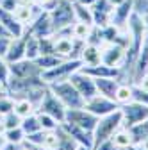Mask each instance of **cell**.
<instances>
[{"label":"cell","instance_id":"1","mask_svg":"<svg viewBox=\"0 0 148 150\" xmlns=\"http://www.w3.org/2000/svg\"><path fill=\"white\" fill-rule=\"evenodd\" d=\"M50 22L54 27V34L68 32L70 27L75 23V11H73V0H55L54 6L48 9Z\"/></svg>","mask_w":148,"mask_h":150},{"label":"cell","instance_id":"2","mask_svg":"<svg viewBox=\"0 0 148 150\" xmlns=\"http://www.w3.org/2000/svg\"><path fill=\"white\" fill-rule=\"evenodd\" d=\"M123 125V116H121V111L116 109L113 112H109L105 116H100L97 125H95V130H93V141L97 145H100L102 141H107L113 138V134Z\"/></svg>","mask_w":148,"mask_h":150},{"label":"cell","instance_id":"3","mask_svg":"<svg viewBox=\"0 0 148 150\" xmlns=\"http://www.w3.org/2000/svg\"><path fill=\"white\" fill-rule=\"evenodd\" d=\"M48 89L57 97L66 109H73V107H82L84 105V98L80 97V93L75 89L70 81H63V82H54V84H48Z\"/></svg>","mask_w":148,"mask_h":150},{"label":"cell","instance_id":"4","mask_svg":"<svg viewBox=\"0 0 148 150\" xmlns=\"http://www.w3.org/2000/svg\"><path fill=\"white\" fill-rule=\"evenodd\" d=\"M82 68L80 59H63L57 66H54L50 70H45L41 73V79L47 84H54V82H63L68 81L71 77V73H75L77 70Z\"/></svg>","mask_w":148,"mask_h":150},{"label":"cell","instance_id":"5","mask_svg":"<svg viewBox=\"0 0 148 150\" xmlns=\"http://www.w3.org/2000/svg\"><path fill=\"white\" fill-rule=\"evenodd\" d=\"M38 86H48L41 77H9V81L6 82V91L7 95H11L13 98H23L27 97V93Z\"/></svg>","mask_w":148,"mask_h":150},{"label":"cell","instance_id":"6","mask_svg":"<svg viewBox=\"0 0 148 150\" xmlns=\"http://www.w3.org/2000/svg\"><path fill=\"white\" fill-rule=\"evenodd\" d=\"M120 111H121V116H123L121 127H125V129H130V127L141 123L143 120H148V105H144L137 100H132L128 104L120 105Z\"/></svg>","mask_w":148,"mask_h":150},{"label":"cell","instance_id":"7","mask_svg":"<svg viewBox=\"0 0 148 150\" xmlns=\"http://www.w3.org/2000/svg\"><path fill=\"white\" fill-rule=\"evenodd\" d=\"M64 122L66 123H71V125H77V127H82L89 132L95 130V125L98 122V116H95L91 111H87L84 105L82 107H73V109H66V116H64Z\"/></svg>","mask_w":148,"mask_h":150},{"label":"cell","instance_id":"8","mask_svg":"<svg viewBox=\"0 0 148 150\" xmlns=\"http://www.w3.org/2000/svg\"><path fill=\"white\" fill-rule=\"evenodd\" d=\"M38 112H45V115L55 118L59 123H63L64 116H66V107L63 105V102L55 97L50 89H47L45 97H43V100H41V104L38 107Z\"/></svg>","mask_w":148,"mask_h":150},{"label":"cell","instance_id":"9","mask_svg":"<svg viewBox=\"0 0 148 150\" xmlns=\"http://www.w3.org/2000/svg\"><path fill=\"white\" fill-rule=\"evenodd\" d=\"M73 86H75V89L80 93V97L84 100H89L91 97L97 95V84H95V79L91 77V75L84 73L82 70H77L75 73H71V77L68 79Z\"/></svg>","mask_w":148,"mask_h":150},{"label":"cell","instance_id":"10","mask_svg":"<svg viewBox=\"0 0 148 150\" xmlns=\"http://www.w3.org/2000/svg\"><path fill=\"white\" fill-rule=\"evenodd\" d=\"M84 107L87 109V111H91L95 116H105V115H109V112H113V111H116V109H120V105L113 100V98H107V97H104V95H100V93H97L95 97H91L89 100H86L84 102Z\"/></svg>","mask_w":148,"mask_h":150},{"label":"cell","instance_id":"11","mask_svg":"<svg viewBox=\"0 0 148 150\" xmlns=\"http://www.w3.org/2000/svg\"><path fill=\"white\" fill-rule=\"evenodd\" d=\"M9 70L11 77H41L43 73L36 59H27V57L16 63H9Z\"/></svg>","mask_w":148,"mask_h":150},{"label":"cell","instance_id":"12","mask_svg":"<svg viewBox=\"0 0 148 150\" xmlns=\"http://www.w3.org/2000/svg\"><path fill=\"white\" fill-rule=\"evenodd\" d=\"M29 32H32L38 38H47V36H54V27L50 22V14L48 11H39L36 14V18L25 27Z\"/></svg>","mask_w":148,"mask_h":150},{"label":"cell","instance_id":"13","mask_svg":"<svg viewBox=\"0 0 148 150\" xmlns=\"http://www.w3.org/2000/svg\"><path fill=\"white\" fill-rule=\"evenodd\" d=\"M114 6L109 2V0H97V2L91 6V13H93V25L95 27H107L111 25V14H113Z\"/></svg>","mask_w":148,"mask_h":150},{"label":"cell","instance_id":"14","mask_svg":"<svg viewBox=\"0 0 148 150\" xmlns=\"http://www.w3.org/2000/svg\"><path fill=\"white\" fill-rule=\"evenodd\" d=\"M132 13H134V9H132V0H125V2H121L120 6H116L113 9V14H111V25H114L118 30L125 32Z\"/></svg>","mask_w":148,"mask_h":150},{"label":"cell","instance_id":"15","mask_svg":"<svg viewBox=\"0 0 148 150\" xmlns=\"http://www.w3.org/2000/svg\"><path fill=\"white\" fill-rule=\"evenodd\" d=\"M100 54H102V63L107 66H118L123 63L125 57V47L121 43H105L104 47H100Z\"/></svg>","mask_w":148,"mask_h":150},{"label":"cell","instance_id":"16","mask_svg":"<svg viewBox=\"0 0 148 150\" xmlns=\"http://www.w3.org/2000/svg\"><path fill=\"white\" fill-rule=\"evenodd\" d=\"M61 129L64 130L68 136H71L79 145L87 146V148H93V145H95V141H93V132H89V130H86V129H82V127L66 123V122L61 123Z\"/></svg>","mask_w":148,"mask_h":150},{"label":"cell","instance_id":"17","mask_svg":"<svg viewBox=\"0 0 148 150\" xmlns=\"http://www.w3.org/2000/svg\"><path fill=\"white\" fill-rule=\"evenodd\" d=\"M84 73L91 75L93 79H102V77H114L120 81V68L118 66H107L104 63L93 64V66H82L80 68Z\"/></svg>","mask_w":148,"mask_h":150},{"label":"cell","instance_id":"18","mask_svg":"<svg viewBox=\"0 0 148 150\" xmlns=\"http://www.w3.org/2000/svg\"><path fill=\"white\" fill-rule=\"evenodd\" d=\"M25 59V32L20 38H13L9 48L6 52V61L7 63H16V61H22Z\"/></svg>","mask_w":148,"mask_h":150},{"label":"cell","instance_id":"19","mask_svg":"<svg viewBox=\"0 0 148 150\" xmlns=\"http://www.w3.org/2000/svg\"><path fill=\"white\" fill-rule=\"evenodd\" d=\"M0 23H2V25L9 30V34H11L13 38H20V36H23V32H25V25H22L20 22H18L13 13L4 11L2 7H0Z\"/></svg>","mask_w":148,"mask_h":150},{"label":"cell","instance_id":"20","mask_svg":"<svg viewBox=\"0 0 148 150\" xmlns=\"http://www.w3.org/2000/svg\"><path fill=\"white\" fill-rule=\"evenodd\" d=\"M95 84H97V93H100V95L114 100L116 89L120 86L118 79H114V77H102V79H95Z\"/></svg>","mask_w":148,"mask_h":150},{"label":"cell","instance_id":"21","mask_svg":"<svg viewBox=\"0 0 148 150\" xmlns=\"http://www.w3.org/2000/svg\"><path fill=\"white\" fill-rule=\"evenodd\" d=\"M80 63L82 66H93V64H98L102 63V54H100V47H95V45H89L86 43L82 54H80Z\"/></svg>","mask_w":148,"mask_h":150},{"label":"cell","instance_id":"22","mask_svg":"<svg viewBox=\"0 0 148 150\" xmlns=\"http://www.w3.org/2000/svg\"><path fill=\"white\" fill-rule=\"evenodd\" d=\"M39 54H41L39 52V38L25 29V57L27 59H38Z\"/></svg>","mask_w":148,"mask_h":150},{"label":"cell","instance_id":"23","mask_svg":"<svg viewBox=\"0 0 148 150\" xmlns=\"http://www.w3.org/2000/svg\"><path fill=\"white\" fill-rule=\"evenodd\" d=\"M111 141H113L118 148H128V146H132L134 141H132V134H130V130L125 129V127H120L116 132L113 134V138H111Z\"/></svg>","mask_w":148,"mask_h":150},{"label":"cell","instance_id":"24","mask_svg":"<svg viewBox=\"0 0 148 150\" xmlns=\"http://www.w3.org/2000/svg\"><path fill=\"white\" fill-rule=\"evenodd\" d=\"M73 11H75V22L93 25V13H91V7L77 2V0H73Z\"/></svg>","mask_w":148,"mask_h":150},{"label":"cell","instance_id":"25","mask_svg":"<svg viewBox=\"0 0 148 150\" xmlns=\"http://www.w3.org/2000/svg\"><path fill=\"white\" fill-rule=\"evenodd\" d=\"M132 100H134V97H132V84L130 82H120V86L116 89L114 102L118 105H123V104H128Z\"/></svg>","mask_w":148,"mask_h":150},{"label":"cell","instance_id":"26","mask_svg":"<svg viewBox=\"0 0 148 150\" xmlns=\"http://www.w3.org/2000/svg\"><path fill=\"white\" fill-rule=\"evenodd\" d=\"M20 127L23 129L25 136L27 134H32V132H38V130H43L41 129V123H39V118H38V112H32V115L22 118V125Z\"/></svg>","mask_w":148,"mask_h":150},{"label":"cell","instance_id":"27","mask_svg":"<svg viewBox=\"0 0 148 150\" xmlns=\"http://www.w3.org/2000/svg\"><path fill=\"white\" fill-rule=\"evenodd\" d=\"M13 111H14L20 118H25V116L32 115V112H36V107H34L32 102L27 100V98H14V109H13Z\"/></svg>","mask_w":148,"mask_h":150},{"label":"cell","instance_id":"28","mask_svg":"<svg viewBox=\"0 0 148 150\" xmlns=\"http://www.w3.org/2000/svg\"><path fill=\"white\" fill-rule=\"evenodd\" d=\"M57 134H59V143H57V148H55V150H77L79 148V143L73 139L71 136H68L64 130L61 129V125L57 127Z\"/></svg>","mask_w":148,"mask_h":150},{"label":"cell","instance_id":"29","mask_svg":"<svg viewBox=\"0 0 148 150\" xmlns=\"http://www.w3.org/2000/svg\"><path fill=\"white\" fill-rule=\"evenodd\" d=\"M63 61V57H59V55H55V54H41L38 59H36V63L39 64V68L45 71V70H50L54 66H57L59 63Z\"/></svg>","mask_w":148,"mask_h":150},{"label":"cell","instance_id":"30","mask_svg":"<svg viewBox=\"0 0 148 150\" xmlns=\"http://www.w3.org/2000/svg\"><path fill=\"white\" fill-rule=\"evenodd\" d=\"M128 130H130V134H132V141H134V145H137L139 141H143V139L148 138V120H143L141 123L130 127Z\"/></svg>","mask_w":148,"mask_h":150},{"label":"cell","instance_id":"31","mask_svg":"<svg viewBox=\"0 0 148 150\" xmlns=\"http://www.w3.org/2000/svg\"><path fill=\"white\" fill-rule=\"evenodd\" d=\"M91 27L93 25H87V23H82V22H75L71 27H70V34L71 38H75V40H87V36L91 32Z\"/></svg>","mask_w":148,"mask_h":150},{"label":"cell","instance_id":"32","mask_svg":"<svg viewBox=\"0 0 148 150\" xmlns=\"http://www.w3.org/2000/svg\"><path fill=\"white\" fill-rule=\"evenodd\" d=\"M4 136H6V141L14 143V145H22L25 141V132H23L22 127H14V129L4 130Z\"/></svg>","mask_w":148,"mask_h":150},{"label":"cell","instance_id":"33","mask_svg":"<svg viewBox=\"0 0 148 150\" xmlns=\"http://www.w3.org/2000/svg\"><path fill=\"white\" fill-rule=\"evenodd\" d=\"M22 125V118L16 115L14 111L7 112V115L2 116V125H0V129L2 130H7V129H14V127H20Z\"/></svg>","mask_w":148,"mask_h":150},{"label":"cell","instance_id":"34","mask_svg":"<svg viewBox=\"0 0 148 150\" xmlns=\"http://www.w3.org/2000/svg\"><path fill=\"white\" fill-rule=\"evenodd\" d=\"M36 112H38V111H36ZM38 118H39V123H41V129L43 130H55V129L61 125L55 118L45 115V112H38Z\"/></svg>","mask_w":148,"mask_h":150},{"label":"cell","instance_id":"35","mask_svg":"<svg viewBox=\"0 0 148 150\" xmlns=\"http://www.w3.org/2000/svg\"><path fill=\"white\" fill-rule=\"evenodd\" d=\"M14 109V98L11 95H7V91L4 93L2 97H0V115H7V112H11Z\"/></svg>","mask_w":148,"mask_h":150},{"label":"cell","instance_id":"36","mask_svg":"<svg viewBox=\"0 0 148 150\" xmlns=\"http://www.w3.org/2000/svg\"><path fill=\"white\" fill-rule=\"evenodd\" d=\"M132 97H134V100H137V102L148 105V89L139 88L137 84H132Z\"/></svg>","mask_w":148,"mask_h":150},{"label":"cell","instance_id":"37","mask_svg":"<svg viewBox=\"0 0 148 150\" xmlns=\"http://www.w3.org/2000/svg\"><path fill=\"white\" fill-rule=\"evenodd\" d=\"M11 77V70H9V63L6 61V57H0V82L6 86V82Z\"/></svg>","mask_w":148,"mask_h":150},{"label":"cell","instance_id":"38","mask_svg":"<svg viewBox=\"0 0 148 150\" xmlns=\"http://www.w3.org/2000/svg\"><path fill=\"white\" fill-rule=\"evenodd\" d=\"M18 6H20V0H0V7L9 13H13Z\"/></svg>","mask_w":148,"mask_h":150},{"label":"cell","instance_id":"39","mask_svg":"<svg viewBox=\"0 0 148 150\" xmlns=\"http://www.w3.org/2000/svg\"><path fill=\"white\" fill-rule=\"evenodd\" d=\"M11 40L13 38H9V36H0V57H6V52L9 48Z\"/></svg>","mask_w":148,"mask_h":150},{"label":"cell","instance_id":"40","mask_svg":"<svg viewBox=\"0 0 148 150\" xmlns=\"http://www.w3.org/2000/svg\"><path fill=\"white\" fill-rule=\"evenodd\" d=\"M93 150H120L111 139H107V141H102L100 145H97V146H93Z\"/></svg>","mask_w":148,"mask_h":150},{"label":"cell","instance_id":"41","mask_svg":"<svg viewBox=\"0 0 148 150\" xmlns=\"http://www.w3.org/2000/svg\"><path fill=\"white\" fill-rule=\"evenodd\" d=\"M0 150H22V145H14V143H9L6 141V145L0 148Z\"/></svg>","mask_w":148,"mask_h":150},{"label":"cell","instance_id":"42","mask_svg":"<svg viewBox=\"0 0 148 150\" xmlns=\"http://www.w3.org/2000/svg\"><path fill=\"white\" fill-rule=\"evenodd\" d=\"M137 150H148V138L146 139H143V141H139L137 145H134Z\"/></svg>","mask_w":148,"mask_h":150},{"label":"cell","instance_id":"43","mask_svg":"<svg viewBox=\"0 0 148 150\" xmlns=\"http://www.w3.org/2000/svg\"><path fill=\"white\" fill-rule=\"evenodd\" d=\"M0 36H9V38H13V36L9 34V30H7V29L2 25V23H0Z\"/></svg>","mask_w":148,"mask_h":150},{"label":"cell","instance_id":"44","mask_svg":"<svg viewBox=\"0 0 148 150\" xmlns=\"http://www.w3.org/2000/svg\"><path fill=\"white\" fill-rule=\"evenodd\" d=\"M77 2H80V4H84V6H87V7H91L97 0H77Z\"/></svg>","mask_w":148,"mask_h":150},{"label":"cell","instance_id":"45","mask_svg":"<svg viewBox=\"0 0 148 150\" xmlns=\"http://www.w3.org/2000/svg\"><path fill=\"white\" fill-rule=\"evenodd\" d=\"M4 145H6V136H4V130L0 129V148H2Z\"/></svg>","mask_w":148,"mask_h":150},{"label":"cell","instance_id":"46","mask_svg":"<svg viewBox=\"0 0 148 150\" xmlns=\"http://www.w3.org/2000/svg\"><path fill=\"white\" fill-rule=\"evenodd\" d=\"M20 4H25V6H36V0H20Z\"/></svg>","mask_w":148,"mask_h":150},{"label":"cell","instance_id":"47","mask_svg":"<svg viewBox=\"0 0 148 150\" xmlns=\"http://www.w3.org/2000/svg\"><path fill=\"white\" fill-rule=\"evenodd\" d=\"M141 18H143V23H144L146 30H148V14H144V16H141Z\"/></svg>","mask_w":148,"mask_h":150},{"label":"cell","instance_id":"48","mask_svg":"<svg viewBox=\"0 0 148 150\" xmlns=\"http://www.w3.org/2000/svg\"><path fill=\"white\" fill-rule=\"evenodd\" d=\"M77 150H93V148H87V146H82V145H79V148Z\"/></svg>","mask_w":148,"mask_h":150},{"label":"cell","instance_id":"49","mask_svg":"<svg viewBox=\"0 0 148 150\" xmlns=\"http://www.w3.org/2000/svg\"><path fill=\"white\" fill-rule=\"evenodd\" d=\"M120 150H137V148H136V146L132 145V146H128V148H120Z\"/></svg>","mask_w":148,"mask_h":150},{"label":"cell","instance_id":"50","mask_svg":"<svg viewBox=\"0 0 148 150\" xmlns=\"http://www.w3.org/2000/svg\"><path fill=\"white\" fill-rule=\"evenodd\" d=\"M4 93H6V89H0V97H2V95H4Z\"/></svg>","mask_w":148,"mask_h":150},{"label":"cell","instance_id":"51","mask_svg":"<svg viewBox=\"0 0 148 150\" xmlns=\"http://www.w3.org/2000/svg\"><path fill=\"white\" fill-rule=\"evenodd\" d=\"M0 125H2V115H0Z\"/></svg>","mask_w":148,"mask_h":150},{"label":"cell","instance_id":"52","mask_svg":"<svg viewBox=\"0 0 148 150\" xmlns=\"http://www.w3.org/2000/svg\"><path fill=\"white\" fill-rule=\"evenodd\" d=\"M22 150H25V148H23V146H22Z\"/></svg>","mask_w":148,"mask_h":150}]
</instances>
